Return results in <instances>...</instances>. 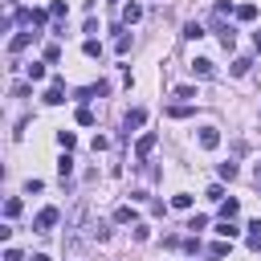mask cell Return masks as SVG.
<instances>
[{
  "instance_id": "cell-11",
  "label": "cell",
  "mask_w": 261,
  "mask_h": 261,
  "mask_svg": "<svg viewBox=\"0 0 261 261\" xmlns=\"http://www.w3.org/2000/svg\"><path fill=\"white\" fill-rule=\"evenodd\" d=\"M184 37H188V41L204 37V24H200V20H188V24H184Z\"/></svg>"
},
{
  "instance_id": "cell-26",
  "label": "cell",
  "mask_w": 261,
  "mask_h": 261,
  "mask_svg": "<svg viewBox=\"0 0 261 261\" xmlns=\"http://www.w3.org/2000/svg\"><path fill=\"white\" fill-rule=\"evenodd\" d=\"M167 114H171V118H188V114H192V106H167Z\"/></svg>"
},
{
  "instance_id": "cell-17",
  "label": "cell",
  "mask_w": 261,
  "mask_h": 261,
  "mask_svg": "<svg viewBox=\"0 0 261 261\" xmlns=\"http://www.w3.org/2000/svg\"><path fill=\"white\" fill-rule=\"evenodd\" d=\"M77 122H82V126H94V110H90V106H77Z\"/></svg>"
},
{
  "instance_id": "cell-24",
  "label": "cell",
  "mask_w": 261,
  "mask_h": 261,
  "mask_svg": "<svg viewBox=\"0 0 261 261\" xmlns=\"http://www.w3.org/2000/svg\"><path fill=\"white\" fill-rule=\"evenodd\" d=\"M82 49H86V57H98V53H102V45H98V41H94V37H90V41H86V45H82Z\"/></svg>"
},
{
  "instance_id": "cell-34",
  "label": "cell",
  "mask_w": 261,
  "mask_h": 261,
  "mask_svg": "<svg viewBox=\"0 0 261 261\" xmlns=\"http://www.w3.org/2000/svg\"><path fill=\"white\" fill-rule=\"evenodd\" d=\"M257 175H261V163H257Z\"/></svg>"
},
{
  "instance_id": "cell-21",
  "label": "cell",
  "mask_w": 261,
  "mask_h": 261,
  "mask_svg": "<svg viewBox=\"0 0 261 261\" xmlns=\"http://www.w3.org/2000/svg\"><path fill=\"white\" fill-rule=\"evenodd\" d=\"M216 171H220V179H237V163H220Z\"/></svg>"
},
{
  "instance_id": "cell-32",
  "label": "cell",
  "mask_w": 261,
  "mask_h": 261,
  "mask_svg": "<svg viewBox=\"0 0 261 261\" xmlns=\"http://www.w3.org/2000/svg\"><path fill=\"white\" fill-rule=\"evenodd\" d=\"M253 45H257V53H261V33H253Z\"/></svg>"
},
{
  "instance_id": "cell-23",
  "label": "cell",
  "mask_w": 261,
  "mask_h": 261,
  "mask_svg": "<svg viewBox=\"0 0 261 261\" xmlns=\"http://www.w3.org/2000/svg\"><path fill=\"white\" fill-rule=\"evenodd\" d=\"M228 245H232V241H228ZM228 245H224V241H216V245L208 249V257H228Z\"/></svg>"
},
{
  "instance_id": "cell-16",
  "label": "cell",
  "mask_w": 261,
  "mask_h": 261,
  "mask_svg": "<svg viewBox=\"0 0 261 261\" xmlns=\"http://www.w3.org/2000/svg\"><path fill=\"white\" fill-rule=\"evenodd\" d=\"M4 216H8V220H12V216H20V200H16V196H8V200H4Z\"/></svg>"
},
{
  "instance_id": "cell-10",
  "label": "cell",
  "mask_w": 261,
  "mask_h": 261,
  "mask_svg": "<svg viewBox=\"0 0 261 261\" xmlns=\"http://www.w3.org/2000/svg\"><path fill=\"white\" fill-rule=\"evenodd\" d=\"M249 65H253L249 57H232V65H228V69H232V77H245V73H249Z\"/></svg>"
},
{
  "instance_id": "cell-6",
  "label": "cell",
  "mask_w": 261,
  "mask_h": 261,
  "mask_svg": "<svg viewBox=\"0 0 261 261\" xmlns=\"http://www.w3.org/2000/svg\"><path fill=\"white\" fill-rule=\"evenodd\" d=\"M143 122H147V110H139V106H135V110H126V118H122V126H126V130H139Z\"/></svg>"
},
{
  "instance_id": "cell-35",
  "label": "cell",
  "mask_w": 261,
  "mask_h": 261,
  "mask_svg": "<svg viewBox=\"0 0 261 261\" xmlns=\"http://www.w3.org/2000/svg\"><path fill=\"white\" fill-rule=\"evenodd\" d=\"M257 179H261V175H257Z\"/></svg>"
},
{
  "instance_id": "cell-20",
  "label": "cell",
  "mask_w": 261,
  "mask_h": 261,
  "mask_svg": "<svg viewBox=\"0 0 261 261\" xmlns=\"http://www.w3.org/2000/svg\"><path fill=\"white\" fill-rule=\"evenodd\" d=\"M57 143H61V147H65V151H69V147H73V143H77V139H73V130H57Z\"/></svg>"
},
{
  "instance_id": "cell-25",
  "label": "cell",
  "mask_w": 261,
  "mask_h": 261,
  "mask_svg": "<svg viewBox=\"0 0 261 261\" xmlns=\"http://www.w3.org/2000/svg\"><path fill=\"white\" fill-rule=\"evenodd\" d=\"M45 61H49V65L61 61V49H57V45H45Z\"/></svg>"
},
{
  "instance_id": "cell-4",
  "label": "cell",
  "mask_w": 261,
  "mask_h": 261,
  "mask_svg": "<svg viewBox=\"0 0 261 261\" xmlns=\"http://www.w3.org/2000/svg\"><path fill=\"white\" fill-rule=\"evenodd\" d=\"M200 147H204V151H216V147H220V130H216V126H200Z\"/></svg>"
},
{
  "instance_id": "cell-14",
  "label": "cell",
  "mask_w": 261,
  "mask_h": 261,
  "mask_svg": "<svg viewBox=\"0 0 261 261\" xmlns=\"http://www.w3.org/2000/svg\"><path fill=\"white\" fill-rule=\"evenodd\" d=\"M114 220H118V224H135V208H130V204H122V208L114 212Z\"/></svg>"
},
{
  "instance_id": "cell-12",
  "label": "cell",
  "mask_w": 261,
  "mask_h": 261,
  "mask_svg": "<svg viewBox=\"0 0 261 261\" xmlns=\"http://www.w3.org/2000/svg\"><path fill=\"white\" fill-rule=\"evenodd\" d=\"M57 175H61V179H69V175H73V159H69V155H61V159H57Z\"/></svg>"
},
{
  "instance_id": "cell-8",
  "label": "cell",
  "mask_w": 261,
  "mask_h": 261,
  "mask_svg": "<svg viewBox=\"0 0 261 261\" xmlns=\"http://www.w3.org/2000/svg\"><path fill=\"white\" fill-rule=\"evenodd\" d=\"M216 232H220L224 241H237V237H241V228H237L232 220H220V224H216Z\"/></svg>"
},
{
  "instance_id": "cell-22",
  "label": "cell",
  "mask_w": 261,
  "mask_h": 261,
  "mask_svg": "<svg viewBox=\"0 0 261 261\" xmlns=\"http://www.w3.org/2000/svg\"><path fill=\"white\" fill-rule=\"evenodd\" d=\"M171 208H192V196H188V192H179V196H171Z\"/></svg>"
},
{
  "instance_id": "cell-33",
  "label": "cell",
  "mask_w": 261,
  "mask_h": 261,
  "mask_svg": "<svg viewBox=\"0 0 261 261\" xmlns=\"http://www.w3.org/2000/svg\"><path fill=\"white\" fill-rule=\"evenodd\" d=\"M33 261H49V257H45V253H37V257H33Z\"/></svg>"
},
{
  "instance_id": "cell-3",
  "label": "cell",
  "mask_w": 261,
  "mask_h": 261,
  "mask_svg": "<svg viewBox=\"0 0 261 261\" xmlns=\"http://www.w3.org/2000/svg\"><path fill=\"white\" fill-rule=\"evenodd\" d=\"M41 102H45V106H61V102H65V86H61V82H53V86L41 94Z\"/></svg>"
},
{
  "instance_id": "cell-28",
  "label": "cell",
  "mask_w": 261,
  "mask_h": 261,
  "mask_svg": "<svg viewBox=\"0 0 261 261\" xmlns=\"http://www.w3.org/2000/svg\"><path fill=\"white\" fill-rule=\"evenodd\" d=\"M114 49H118V53H126V49H130V37H126V33H118V41H114Z\"/></svg>"
},
{
  "instance_id": "cell-9",
  "label": "cell",
  "mask_w": 261,
  "mask_h": 261,
  "mask_svg": "<svg viewBox=\"0 0 261 261\" xmlns=\"http://www.w3.org/2000/svg\"><path fill=\"white\" fill-rule=\"evenodd\" d=\"M122 20H126V24L143 20V4H126V8H122Z\"/></svg>"
},
{
  "instance_id": "cell-27",
  "label": "cell",
  "mask_w": 261,
  "mask_h": 261,
  "mask_svg": "<svg viewBox=\"0 0 261 261\" xmlns=\"http://www.w3.org/2000/svg\"><path fill=\"white\" fill-rule=\"evenodd\" d=\"M188 228H192V232H200V228H208V216H192V220H188Z\"/></svg>"
},
{
  "instance_id": "cell-15",
  "label": "cell",
  "mask_w": 261,
  "mask_h": 261,
  "mask_svg": "<svg viewBox=\"0 0 261 261\" xmlns=\"http://www.w3.org/2000/svg\"><path fill=\"white\" fill-rule=\"evenodd\" d=\"M237 20H257V4H241L237 8Z\"/></svg>"
},
{
  "instance_id": "cell-29",
  "label": "cell",
  "mask_w": 261,
  "mask_h": 261,
  "mask_svg": "<svg viewBox=\"0 0 261 261\" xmlns=\"http://www.w3.org/2000/svg\"><path fill=\"white\" fill-rule=\"evenodd\" d=\"M175 98H196V86H175Z\"/></svg>"
},
{
  "instance_id": "cell-7",
  "label": "cell",
  "mask_w": 261,
  "mask_h": 261,
  "mask_svg": "<svg viewBox=\"0 0 261 261\" xmlns=\"http://www.w3.org/2000/svg\"><path fill=\"white\" fill-rule=\"evenodd\" d=\"M151 151H155V135H143V139L135 143V159H147Z\"/></svg>"
},
{
  "instance_id": "cell-19",
  "label": "cell",
  "mask_w": 261,
  "mask_h": 261,
  "mask_svg": "<svg viewBox=\"0 0 261 261\" xmlns=\"http://www.w3.org/2000/svg\"><path fill=\"white\" fill-rule=\"evenodd\" d=\"M41 77H45V65L33 61V65H29V82H41Z\"/></svg>"
},
{
  "instance_id": "cell-13",
  "label": "cell",
  "mask_w": 261,
  "mask_h": 261,
  "mask_svg": "<svg viewBox=\"0 0 261 261\" xmlns=\"http://www.w3.org/2000/svg\"><path fill=\"white\" fill-rule=\"evenodd\" d=\"M237 208H241L237 200H220V220H232V216H237Z\"/></svg>"
},
{
  "instance_id": "cell-2",
  "label": "cell",
  "mask_w": 261,
  "mask_h": 261,
  "mask_svg": "<svg viewBox=\"0 0 261 261\" xmlns=\"http://www.w3.org/2000/svg\"><path fill=\"white\" fill-rule=\"evenodd\" d=\"M57 216H61V212H57V208L49 204V208H41V212H37V220H33V228H37V232H49V228L57 224Z\"/></svg>"
},
{
  "instance_id": "cell-1",
  "label": "cell",
  "mask_w": 261,
  "mask_h": 261,
  "mask_svg": "<svg viewBox=\"0 0 261 261\" xmlns=\"http://www.w3.org/2000/svg\"><path fill=\"white\" fill-rule=\"evenodd\" d=\"M33 41H37V29H24V33H16V37L8 41V53L16 57V53H24V49H29Z\"/></svg>"
},
{
  "instance_id": "cell-18",
  "label": "cell",
  "mask_w": 261,
  "mask_h": 261,
  "mask_svg": "<svg viewBox=\"0 0 261 261\" xmlns=\"http://www.w3.org/2000/svg\"><path fill=\"white\" fill-rule=\"evenodd\" d=\"M49 16L61 20V16H65V0H53V4H49Z\"/></svg>"
},
{
  "instance_id": "cell-5",
  "label": "cell",
  "mask_w": 261,
  "mask_h": 261,
  "mask_svg": "<svg viewBox=\"0 0 261 261\" xmlns=\"http://www.w3.org/2000/svg\"><path fill=\"white\" fill-rule=\"evenodd\" d=\"M192 73H196V77H216V65H212L208 57H196V61H192Z\"/></svg>"
},
{
  "instance_id": "cell-30",
  "label": "cell",
  "mask_w": 261,
  "mask_h": 261,
  "mask_svg": "<svg viewBox=\"0 0 261 261\" xmlns=\"http://www.w3.org/2000/svg\"><path fill=\"white\" fill-rule=\"evenodd\" d=\"M208 200H216V204H220V200H224V188H220V184H212V188H208Z\"/></svg>"
},
{
  "instance_id": "cell-31",
  "label": "cell",
  "mask_w": 261,
  "mask_h": 261,
  "mask_svg": "<svg viewBox=\"0 0 261 261\" xmlns=\"http://www.w3.org/2000/svg\"><path fill=\"white\" fill-rule=\"evenodd\" d=\"M4 261H20V249H4Z\"/></svg>"
}]
</instances>
